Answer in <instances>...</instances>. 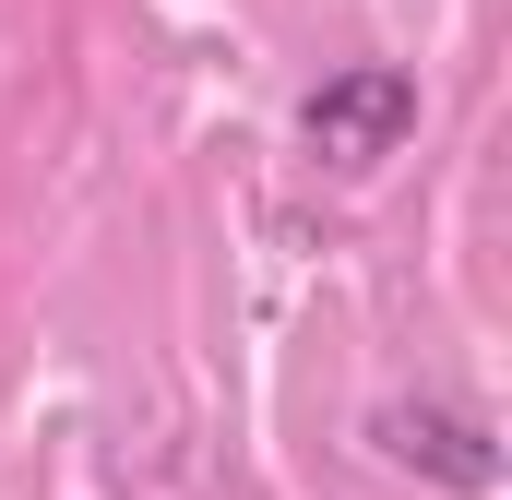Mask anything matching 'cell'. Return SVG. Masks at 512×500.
Segmentation results:
<instances>
[{"mask_svg": "<svg viewBox=\"0 0 512 500\" xmlns=\"http://www.w3.org/2000/svg\"><path fill=\"white\" fill-rule=\"evenodd\" d=\"M417 131V72H393V60H358V72H334V84H310V108H298V143L322 155V167H382L393 143Z\"/></svg>", "mask_w": 512, "mask_h": 500, "instance_id": "cell-1", "label": "cell"}, {"mask_svg": "<svg viewBox=\"0 0 512 500\" xmlns=\"http://www.w3.org/2000/svg\"><path fill=\"white\" fill-rule=\"evenodd\" d=\"M370 441H382L393 465H417V477H441V489H501V441L477 429V417H453V405H382L370 417Z\"/></svg>", "mask_w": 512, "mask_h": 500, "instance_id": "cell-2", "label": "cell"}]
</instances>
